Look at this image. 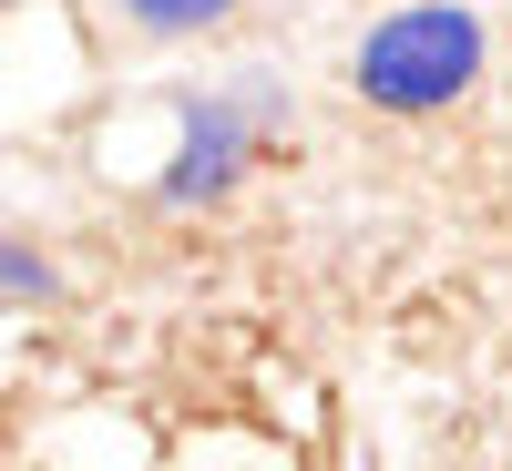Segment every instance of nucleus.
Returning <instances> with one entry per match:
<instances>
[{"label": "nucleus", "instance_id": "1", "mask_svg": "<svg viewBox=\"0 0 512 471\" xmlns=\"http://www.w3.org/2000/svg\"><path fill=\"white\" fill-rule=\"evenodd\" d=\"M482 62H492V31L461 11V0H400V11H379L359 31L349 82L379 113H451L482 82Z\"/></svg>", "mask_w": 512, "mask_h": 471}, {"label": "nucleus", "instance_id": "2", "mask_svg": "<svg viewBox=\"0 0 512 471\" xmlns=\"http://www.w3.org/2000/svg\"><path fill=\"white\" fill-rule=\"evenodd\" d=\"M277 123H287V103L267 93V82H216V93H185V103H175V154H164L154 195L175 205V216H195V205L236 195L246 164L267 154Z\"/></svg>", "mask_w": 512, "mask_h": 471}, {"label": "nucleus", "instance_id": "3", "mask_svg": "<svg viewBox=\"0 0 512 471\" xmlns=\"http://www.w3.org/2000/svg\"><path fill=\"white\" fill-rule=\"evenodd\" d=\"M52 297H62V267L31 236H0V308H52Z\"/></svg>", "mask_w": 512, "mask_h": 471}, {"label": "nucleus", "instance_id": "4", "mask_svg": "<svg viewBox=\"0 0 512 471\" xmlns=\"http://www.w3.org/2000/svg\"><path fill=\"white\" fill-rule=\"evenodd\" d=\"M134 31H154V41H185V31H216V21H236L246 0H113Z\"/></svg>", "mask_w": 512, "mask_h": 471}]
</instances>
